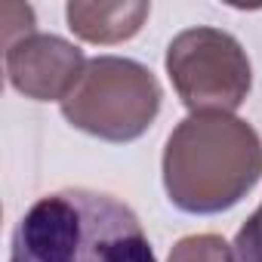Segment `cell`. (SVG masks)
<instances>
[{"instance_id":"obj_7","label":"cell","mask_w":262,"mask_h":262,"mask_svg":"<svg viewBox=\"0 0 262 262\" xmlns=\"http://www.w3.org/2000/svg\"><path fill=\"white\" fill-rule=\"evenodd\" d=\"M167 262H234V259H231V247L225 244V237H219V234H188L170 250Z\"/></svg>"},{"instance_id":"obj_5","label":"cell","mask_w":262,"mask_h":262,"mask_svg":"<svg viewBox=\"0 0 262 262\" xmlns=\"http://www.w3.org/2000/svg\"><path fill=\"white\" fill-rule=\"evenodd\" d=\"M7 77L13 90L34 102H65L83 77V50L56 34H25L7 43Z\"/></svg>"},{"instance_id":"obj_8","label":"cell","mask_w":262,"mask_h":262,"mask_svg":"<svg viewBox=\"0 0 262 262\" xmlns=\"http://www.w3.org/2000/svg\"><path fill=\"white\" fill-rule=\"evenodd\" d=\"M231 259L234 262H262V204L237 228V234L231 241Z\"/></svg>"},{"instance_id":"obj_4","label":"cell","mask_w":262,"mask_h":262,"mask_svg":"<svg viewBox=\"0 0 262 262\" xmlns=\"http://www.w3.org/2000/svg\"><path fill=\"white\" fill-rule=\"evenodd\" d=\"M167 74L191 114H231L253 86V68L237 37L210 25L185 28L170 40Z\"/></svg>"},{"instance_id":"obj_3","label":"cell","mask_w":262,"mask_h":262,"mask_svg":"<svg viewBox=\"0 0 262 262\" xmlns=\"http://www.w3.org/2000/svg\"><path fill=\"white\" fill-rule=\"evenodd\" d=\"M161 83L136 59L96 56L83 77L62 102L65 120L105 142H133L155 123L161 111Z\"/></svg>"},{"instance_id":"obj_1","label":"cell","mask_w":262,"mask_h":262,"mask_svg":"<svg viewBox=\"0 0 262 262\" xmlns=\"http://www.w3.org/2000/svg\"><path fill=\"white\" fill-rule=\"evenodd\" d=\"M10 262H158L139 216L123 201L62 188L37 198L13 228Z\"/></svg>"},{"instance_id":"obj_2","label":"cell","mask_w":262,"mask_h":262,"mask_svg":"<svg viewBox=\"0 0 262 262\" xmlns=\"http://www.w3.org/2000/svg\"><path fill=\"white\" fill-rule=\"evenodd\" d=\"M262 176V139L234 114H188L164 148V188L182 213L213 216L241 204Z\"/></svg>"},{"instance_id":"obj_6","label":"cell","mask_w":262,"mask_h":262,"mask_svg":"<svg viewBox=\"0 0 262 262\" xmlns=\"http://www.w3.org/2000/svg\"><path fill=\"white\" fill-rule=\"evenodd\" d=\"M151 16V4L123 0V4H74L65 7L68 28L86 43H123L136 37L145 19Z\"/></svg>"}]
</instances>
